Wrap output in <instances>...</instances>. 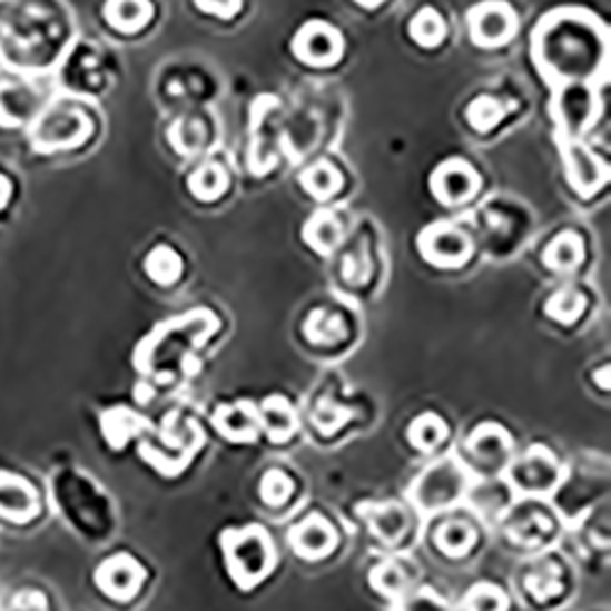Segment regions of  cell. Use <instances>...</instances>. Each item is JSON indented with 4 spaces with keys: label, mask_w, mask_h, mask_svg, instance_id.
Returning a JSON list of instances; mask_svg holds the SVG:
<instances>
[{
    "label": "cell",
    "mask_w": 611,
    "mask_h": 611,
    "mask_svg": "<svg viewBox=\"0 0 611 611\" xmlns=\"http://www.w3.org/2000/svg\"><path fill=\"white\" fill-rule=\"evenodd\" d=\"M533 55L551 81L584 83L607 65V30L582 10H558L533 35Z\"/></svg>",
    "instance_id": "1"
},
{
    "label": "cell",
    "mask_w": 611,
    "mask_h": 611,
    "mask_svg": "<svg viewBox=\"0 0 611 611\" xmlns=\"http://www.w3.org/2000/svg\"><path fill=\"white\" fill-rule=\"evenodd\" d=\"M218 331L214 311L194 308L186 314L159 323V326L137 345L132 365L147 377L169 380V374L181 365V359L196 347L208 343Z\"/></svg>",
    "instance_id": "2"
},
{
    "label": "cell",
    "mask_w": 611,
    "mask_h": 611,
    "mask_svg": "<svg viewBox=\"0 0 611 611\" xmlns=\"http://www.w3.org/2000/svg\"><path fill=\"white\" fill-rule=\"evenodd\" d=\"M220 548L228 575L240 590L257 588L277 563V548H274L272 535L259 523L223 531Z\"/></svg>",
    "instance_id": "3"
},
{
    "label": "cell",
    "mask_w": 611,
    "mask_h": 611,
    "mask_svg": "<svg viewBox=\"0 0 611 611\" xmlns=\"http://www.w3.org/2000/svg\"><path fill=\"white\" fill-rule=\"evenodd\" d=\"M204 445V431L196 421H186L179 426V414L167 416L165 428H161V447L152 443H142L140 453L152 465L159 475L177 477L189 467L196 453Z\"/></svg>",
    "instance_id": "4"
},
{
    "label": "cell",
    "mask_w": 611,
    "mask_h": 611,
    "mask_svg": "<svg viewBox=\"0 0 611 611\" xmlns=\"http://www.w3.org/2000/svg\"><path fill=\"white\" fill-rule=\"evenodd\" d=\"M465 463L460 460H443V463H435L428 467L418 482L414 484V502L423 511H441L453 506L457 499L465 496L467 490V472Z\"/></svg>",
    "instance_id": "5"
},
{
    "label": "cell",
    "mask_w": 611,
    "mask_h": 611,
    "mask_svg": "<svg viewBox=\"0 0 611 611\" xmlns=\"http://www.w3.org/2000/svg\"><path fill=\"white\" fill-rule=\"evenodd\" d=\"M91 132V122L83 114L73 108H52L42 114L32 125V145L40 152L52 149L77 147Z\"/></svg>",
    "instance_id": "6"
},
{
    "label": "cell",
    "mask_w": 611,
    "mask_h": 611,
    "mask_svg": "<svg viewBox=\"0 0 611 611\" xmlns=\"http://www.w3.org/2000/svg\"><path fill=\"white\" fill-rule=\"evenodd\" d=\"M463 451L467 470H475L480 475H499L509 465L511 438L496 423H482L467 435Z\"/></svg>",
    "instance_id": "7"
},
{
    "label": "cell",
    "mask_w": 611,
    "mask_h": 611,
    "mask_svg": "<svg viewBox=\"0 0 611 611\" xmlns=\"http://www.w3.org/2000/svg\"><path fill=\"white\" fill-rule=\"evenodd\" d=\"M509 477L523 494H545L563 482V467L548 447L533 445L526 455L509 467Z\"/></svg>",
    "instance_id": "8"
},
{
    "label": "cell",
    "mask_w": 611,
    "mask_h": 611,
    "mask_svg": "<svg viewBox=\"0 0 611 611\" xmlns=\"http://www.w3.org/2000/svg\"><path fill=\"white\" fill-rule=\"evenodd\" d=\"M553 110L560 130L565 132V140H578L594 122L600 104H597V96L588 83H568L560 89Z\"/></svg>",
    "instance_id": "9"
},
{
    "label": "cell",
    "mask_w": 611,
    "mask_h": 611,
    "mask_svg": "<svg viewBox=\"0 0 611 611\" xmlns=\"http://www.w3.org/2000/svg\"><path fill=\"white\" fill-rule=\"evenodd\" d=\"M470 37L480 47H499L516 32V12L504 0H484L467 12Z\"/></svg>",
    "instance_id": "10"
},
{
    "label": "cell",
    "mask_w": 611,
    "mask_h": 611,
    "mask_svg": "<svg viewBox=\"0 0 611 611\" xmlns=\"http://www.w3.org/2000/svg\"><path fill=\"white\" fill-rule=\"evenodd\" d=\"M418 249L423 259L435 267H460L470 257V240L453 223H433L418 235Z\"/></svg>",
    "instance_id": "11"
},
{
    "label": "cell",
    "mask_w": 611,
    "mask_h": 611,
    "mask_svg": "<svg viewBox=\"0 0 611 611\" xmlns=\"http://www.w3.org/2000/svg\"><path fill=\"white\" fill-rule=\"evenodd\" d=\"M294 55L314 67H331L343 55V35L333 24L311 20L294 35Z\"/></svg>",
    "instance_id": "12"
},
{
    "label": "cell",
    "mask_w": 611,
    "mask_h": 611,
    "mask_svg": "<svg viewBox=\"0 0 611 611\" xmlns=\"http://www.w3.org/2000/svg\"><path fill=\"white\" fill-rule=\"evenodd\" d=\"M145 578H147L145 568L137 563L132 555H125V553L104 560L93 575L101 592L108 594L110 600H120V602L132 600V597L140 592Z\"/></svg>",
    "instance_id": "13"
},
{
    "label": "cell",
    "mask_w": 611,
    "mask_h": 611,
    "mask_svg": "<svg viewBox=\"0 0 611 611\" xmlns=\"http://www.w3.org/2000/svg\"><path fill=\"white\" fill-rule=\"evenodd\" d=\"M480 179L477 171L472 169L470 161L465 159H445L443 165H438L431 174V191L438 198L441 204H463L472 194L477 191Z\"/></svg>",
    "instance_id": "14"
},
{
    "label": "cell",
    "mask_w": 611,
    "mask_h": 611,
    "mask_svg": "<svg viewBox=\"0 0 611 611\" xmlns=\"http://www.w3.org/2000/svg\"><path fill=\"white\" fill-rule=\"evenodd\" d=\"M292 551L304 560H321L335 551L338 545V533H335L333 523L323 519L321 514H311L304 521H298L296 526L286 535Z\"/></svg>",
    "instance_id": "15"
},
{
    "label": "cell",
    "mask_w": 611,
    "mask_h": 611,
    "mask_svg": "<svg viewBox=\"0 0 611 611\" xmlns=\"http://www.w3.org/2000/svg\"><path fill=\"white\" fill-rule=\"evenodd\" d=\"M563 161L565 174L572 189L580 196L594 194L607 181V167L588 147L580 145L578 140H565L563 145Z\"/></svg>",
    "instance_id": "16"
},
{
    "label": "cell",
    "mask_w": 611,
    "mask_h": 611,
    "mask_svg": "<svg viewBox=\"0 0 611 611\" xmlns=\"http://www.w3.org/2000/svg\"><path fill=\"white\" fill-rule=\"evenodd\" d=\"M40 502L28 480L10 472H0V516L16 523H24L37 516Z\"/></svg>",
    "instance_id": "17"
},
{
    "label": "cell",
    "mask_w": 611,
    "mask_h": 611,
    "mask_svg": "<svg viewBox=\"0 0 611 611\" xmlns=\"http://www.w3.org/2000/svg\"><path fill=\"white\" fill-rule=\"evenodd\" d=\"M216 431L233 443H253L257 438L259 428V414L257 406L249 402L238 404H223L214 414Z\"/></svg>",
    "instance_id": "18"
},
{
    "label": "cell",
    "mask_w": 611,
    "mask_h": 611,
    "mask_svg": "<svg viewBox=\"0 0 611 611\" xmlns=\"http://www.w3.org/2000/svg\"><path fill=\"white\" fill-rule=\"evenodd\" d=\"M101 428L108 445L114 447V451H122L135 435L152 428V421L145 418L142 414H137V411L128 406H116V408H106L101 414Z\"/></svg>",
    "instance_id": "19"
},
{
    "label": "cell",
    "mask_w": 611,
    "mask_h": 611,
    "mask_svg": "<svg viewBox=\"0 0 611 611\" xmlns=\"http://www.w3.org/2000/svg\"><path fill=\"white\" fill-rule=\"evenodd\" d=\"M37 96L28 83L0 81V125H22L35 116Z\"/></svg>",
    "instance_id": "20"
},
{
    "label": "cell",
    "mask_w": 611,
    "mask_h": 611,
    "mask_svg": "<svg viewBox=\"0 0 611 611\" xmlns=\"http://www.w3.org/2000/svg\"><path fill=\"white\" fill-rule=\"evenodd\" d=\"M61 81H65L67 89L79 91V93H96L104 83V69L101 61L89 49H81V52H73L67 61L65 73H61Z\"/></svg>",
    "instance_id": "21"
},
{
    "label": "cell",
    "mask_w": 611,
    "mask_h": 611,
    "mask_svg": "<svg viewBox=\"0 0 611 611\" xmlns=\"http://www.w3.org/2000/svg\"><path fill=\"white\" fill-rule=\"evenodd\" d=\"M259 428L269 435V441L284 443L296 433V414L284 396H272L257 408Z\"/></svg>",
    "instance_id": "22"
},
{
    "label": "cell",
    "mask_w": 611,
    "mask_h": 611,
    "mask_svg": "<svg viewBox=\"0 0 611 611\" xmlns=\"http://www.w3.org/2000/svg\"><path fill=\"white\" fill-rule=\"evenodd\" d=\"M104 16L110 28L132 35L152 20V3L149 0H106Z\"/></svg>",
    "instance_id": "23"
},
{
    "label": "cell",
    "mask_w": 611,
    "mask_h": 611,
    "mask_svg": "<svg viewBox=\"0 0 611 611\" xmlns=\"http://www.w3.org/2000/svg\"><path fill=\"white\" fill-rule=\"evenodd\" d=\"M304 240L308 247H314L318 255H331L343 240V223L333 214V210H316L314 216L306 220Z\"/></svg>",
    "instance_id": "24"
},
{
    "label": "cell",
    "mask_w": 611,
    "mask_h": 611,
    "mask_svg": "<svg viewBox=\"0 0 611 611\" xmlns=\"http://www.w3.org/2000/svg\"><path fill=\"white\" fill-rule=\"evenodd\" d=\"M369 582L380 594L396 600V597H404L408 592L411 582H414V570L404 560H384V563L372 570Z\"/></svg>",
    "instance_id": "25"
},
{
    "label": "cell",
    "mask_w": 611,
    "mask_h": 611,
    "mask_svg": "<svg viewBox=\"0 0 611 611\" xmlns=\"http://www.w3.org/2000/svg\"><path fill=\"white\" fill-rule=\"evenodd\" d=\"M584 257V245L578 233L565 230L548 243L543 249V265L553 272L575 269Z\"/></svg>",
    "instance_id": "26"
},
{
    "label": "cell",
    "mask_w": 611,
    "mask_h": 611,
    "mask_svg": "<svg viewBox=\"0 0 611 611\" xmlns=\"http://www.w3.org/2000/svg\"><path fill=\"white\" fill-rule=\"evenodd\" d=\"M145 272L155 284L169 286L174 282H179L184 272V259L174 247L157 245L149 249V255L145 257Z\"/></svg>",
    "instance_id": "27"
},
{
    "label": "cell",
    "mask_w": 611,
    "mask_h": 611,
    "mask_svg": "<svg viewBox=\"0 0 611 611\" xmlns=\"http://www.w3.org/2000/svg\"><path fill=\"white\" fill-rule=\"evenodd\" d=\"M228 189V174L216 161H204L189 174V191L198 201H216Z\"/></svg>",
    "instance_id": "28"
},
{
    "label": "cell",
    "mask_w": 611,
    "mask_h": 611,
    "mask_svg": "<svg viewBox=\"0 0 611 611\" xmlns=\"http://www.w3.org/2000/svg\"><path fill=\"white\" fill-rule=\"evenodd\" d=\"M408 35H411V40L421 47H438L445 40L447 24L438 10L426 6V8H421L414 18H411Z\"/></svg>",
    "instance_id": "29"
},
{
    "label": "cell",
    "mask_w": 611,
    "mask_h": 611,
    "mask_svg": "<svg viewBox=\"0 0 611 611\" xmlns=\"http://www.w3.org/2000/svg\"><path fill=\"white\" fill-rule=\"evenodd\" d=\"M302 186L311 196L323 201V198H331L343 189V177L328 159H321L302 174Z\"/></svg>",
    "instance_id": "30"
},
{
    "label": "cell",
    "mask_w": 611,
    "mask_h": 611,
    "mask_svg": "<svg viewBox=\"0 0 611 611\" xmlns=\"http://www.w3.org/2000/svg\"><path fill=\"white\" fill-rule=\"evenodd\" d=\"M526 509L529 511L523 516L516 514V519H511L509 531L521 543H529V545L543 543L548 535L553 533V521L548 519L539 506H526Z\"/></svg>",
    "instance_id": "31"
},
{
    "label": "cell",
    "mask_w": 611,
    "mask_h": 611,
    "mask_svg": "<svg viewBox=\"0 0 611 611\" xmlns=\"http://www.w3.org/2000/svg\"><path fill=\"white\" fill-rule=\"evenodd\" d=\"M445 438H447L445 421L435 414H423L414 418V423L408 426V443L423 453L438 447Z\"/></svg>",
    "instance_id": "32"
},
{
    "label": "cell",
    "mask_w": 611,
    "mask_h": 611,
    "mask_svg": "<svg viewBox=\"0 0 611 611\" xmlns=\"http://www.w3.org/2000/svg\"><path fill=\"white\" fill-rule=\"evenodd\" d=\"M477 541L475 529L470 523H447V526H441V531L435 533V543H438L441 551L451 558H463L472 551V545Z\"/></svg>",
    "instance_id": "33"
},
{
    "label": "cell",
    "mask_w": 611,
    "mask_h": 611,
    "mask_svg": "<svg viewBox=\"0 0 611 611\" xmlns=\"http://www.w3.org/2000/svg\"><path fill=\"white\" fill-rule=\"evenodd\" d=\"M369 523L374 535L384 543H396L406 533V514L404 509L396 504L380 506L377 511H372Z\"/></svg>",
    "instance_id": "34"
},
{
    "label": "cell",
    "mask_w": 611,
    "mask_h": 611,
    "mask_svg": "<svg viewBox=\"0 0 611 611\" xmlns=\"http://www.w3.org/2000/svg\"><path fill=\"white\" fill-rule=\"evenodd\" d=\"M504 116H506L504 104H499L492 96H477L475 101H470L465 108V118L470 122V128L477 132H490L499 122H502Z\"/></svg>",
    "instance_id": "35"
},
{
    "label": "cell",
    "mask_w": 611,
    "mask_h": 611,
    "mask_svg": "<svg viewBox=\"0 0 611 611\" xmlns=\"http://www.w3.org/2000/svg\"><path fill=\"white\" fill-rule=\"evenodd\" d=\"M169 135H171L174 147H177L181 155H194L206 145L208 130H206V122L201 118L186 116V118L174 122Z\"/></svg>",
    "instance_id": "36"
},
{
    "label": "cell",
    "mask_w": 611,
    "mask_h": 611,
    "mask_svg": "<svg viewBox=\"0 0 611 611\" xmlns=\"http://www.w3.org/2000/svg\"><path fill=\"white\" fill-rule=\"evenodd\" d=\"M584 311V296L582 292L572 289V286H565V289L555 292L551 298L545 302V314L548 318H553L558 323H575Z\"/></svg>",
    "instance_id": "37"
},
{
    "label": "cell",
    "mask_w": 611,
    "mask_h": 611,
    "mask_svg": "<svg viewBox=\"0 0 611 611\" xmlns=\"http://www.w3.org/2000/svg\"><path fill=\"white\" fill-rule=\"evenodd\" d=\"M465 611H509V597L494 582H477L463 597Z\"/></svg>",
    "instance_id": "38"
},
{
    "label": "cell",
    "mask_w": 611,
    "mask_h": 611,
    "mask_svg": "<svg viewBox=\"0 0 611 611\" xmlns=\"http://www.w3.org/2000/svg\"><path fill=\"white\" fill-rule=\"evenodd\" d=\"M292 477L286 475V472L282 470H269L265 477H262L259 482V494H262V502H265L267 506H282L286 499L292 496Z\"/></svg>",
    "instance_id": "39"
},
{
    "label": "cell",
    "mask_w": 611,
    "mask_h": 611,
    "mask_svg": "<svg viewBox=\"0 0 611 611\" xmlns=\"http://www.w3.org/2000/svg\"><path fill=\"white\" fill-rule=\"evenodd\" d=\"M306 335L314 343H333L343 338V321L335 314H326V311H316L311 321L306 323Z\"/></svg>",
    "instance_id": "40"
},
{
    "label": "cell",
    "mask_w": 611,
    "mask_h": 611,
    "mask_svg": "<svg viewBox=\"0 0 611 611\" xmlns=\"http://www.w3.org/2000/svg\"><path fill=\"white\" fill-rule=\"evenodd\" d=\"M196 8L206 12V16H218V18H233L235 12L240 10L243 0H194Z\"/></svg>",
    "instance_id": "41"
},
{
    "label": "cell",
    "mask_w": 611,
    "mask_h": 611,
    "mask_svg": "<svg viewBox=\"0 0 611 611\" xmlns=\"http://www.w3.org/2000/svg\"><path fill=\"white\" fill-rule=\"evenodd\" d=\"M8 196H10V184H8V179L3 177V174H0V208L6 206Z\"/></svg>",
    "instance_id": "42"
},
{
    "label": "cell",
    "mask_w": 611,
    "mask_h": 611,
    "mask_svg": "<svg viewBox=\"0 0 611 611\" xmlns=\"http://www.w3.org/2000/svg\"><path fill=\"white\" fill-rule=\"evenodd\" d=\"M355 3H359V6H367V8H374V6H380L382 0H355Z\"/></svg>",
    "instance_id": "43"
}]
</instances>
